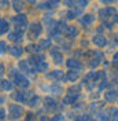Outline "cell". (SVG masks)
Wrapping results in <instances>:
<instances>
[{
    "label": "cell",
    "mask_w": 118,
    "mask_h": 121,
    "mask_svg": "<svg viewBox=\"0 0 118 121\" xmlns=\"http://www.w3.org/2000/svg\"><path fill=\"white\" fill-rule=\"evenodd\" d=\"M117 98H118V92L115 90H110L104 94V99H106L107 102H115Z\"/></svg>",
    "instance_id": "10"
},
{
    "label": "cell",
    "mask_w": 118,
    "mask_h": 121,
    "mask_svg": "<svg viewBox=\"0 0 118 121\" xmlns=\"http://www.w3.org/2000/svg\"><path fill=\"white\" fill-rule=\"evenodd\" d=\"M13 96V99H15V100H18L19 103H28L29 102V99L33 96V95H29L28 92H15V94H13L11 95Z\"/></svg>",
    "instance_id": "4"
},
{
    "label": "cell",
    "mask_w": 118,
    "mask_h": 121,
    "mask_svg": "<svg viewBox=\"0 0 118 121\" xmlns=\"http://www.w3.org/2000/svg\"><path fill=\"white\" fill-rule=\"evenodd\" d=\"M93 21H95V17L91 15V14H87V15H84L81 19H80V23L84 25V26H89L91 23H93Z\"/></svg>",
    "instance_id": "14"
},
{
    "label": "cell",
    "mask_w": 118,
    "mask_h": 121,
    "mask_svg": "<svg viewBox=\"0 0 118 121\" xmlns=\"http://www.w3.org/2000/svg\"><path fill=\"white\" fill-rule=\"evenodd\" d=\"M102 3H104V4H110V3H113L114 0H100Z\"/></svg>",
    "instance_id": "38"
},
{
    "label": "cell",
    "mask_w": 118,
    "mask_h": 121,
    "mask_svg": "<svg viewBox=\"0 0 118 121\" xmlns=\"http://www.w3.org/2000/svg\"><path fill=\"white\" fill-rule=\"evenodd\" d=\"M51 56H52V59H54V63L55 65H60L62 62H63V56H62V52L59 51V48H52L51 50Z\"/></svg>",
    "instance_id": "5"
},
{
    "label": "cell",
    "mask_w": 118,
    "mask_h": 121,
    "mask_svg": "<svg viewBox=\"0 0 118 121\" xmlns=\"http://www.w3.org/2000/svg\"><path fill=\"white\" fill-rule=\"evenodd\" d=\"M40 47L43 50H47L51 47V39H40Z\"/></svg>",
    "instance_id": "24"
},
{
    "label": "cell",
    "mask_w": 118,
    "mask_h": 121,
    "mask_svg": "<svg viewBox=\"0 0 118 121\" xmlns=\"http://www.w3.org/2000/svg\"><path fill=\"white\" fill-rule=\"evenodd\" d=\"M10 29V23L6 21V19H3V18H0V36L1 35H6Z\"/></svg>",
    "instance_id": "18"
},
{
    "label": "cell",
    "mask_w": 118,
    "mask_h": 121,
    "mask_svg": "<svg viewBox=\"0 0 118 121\" xmlns=\"http://www.w3.org/2000/svg\"><path fill=\"white\" fill-rule=\"evenodd\" d=\"M28 103H29V107H36V106L40 105V98H38L37 95H33V96L29 99Z\"/></svg>",
    "instance_id": "23"
},
{
    "label": "cell",
    "mask_w": 118,
    "mask_h": 121,
    "mask_svg": "<svg viewBox=\"0 0 118 121\" xmlns=\"http://www.w3.org/2000/svg\"><path fill=\"white\" fill-rule=\"evenodd\" d=\"M52 1H54L55 4H58V3H59V0H52Z\"/></svg>",
    "instance_id": "41"
},
{
    "label": "cell",
    "mask_w": 118,
    "mask_h": 121,
    "mask_svg": "<svg viewBox=\"0 0 118 121\" xmlns=\"http://www.w3.org/2000/svg\"><path fill=\"white\" fill-rule=\"evenodd\" d=\"M48 78L51 80H62L63 78V72L62 70H54L48 74Z\"/></svg>",
    "instance_id": "19"
},
{
    "label": "cell",
    "mask_w": 118,
    "mask_h": 121,
    "mask_svg": "<svg viewBox=\"0 0 118 121\" xmlns=\"http://www.w3.org/2000/svg\"><path fill=\"white\" fill-rule=\"evenodd\" d=\"M109 112H110V114H111L110 118H113V120H118V109H115V107H111Z\"/></svg>",
    "instance_id": "29"
},
{
    "label": "cell",
    "mask_w": 118,
    "mask_h": 121,
    "mask_svg": "<svg viewBox=\"0 0 118 121\" xmlns=\"http://www.w3.org/2000/svg\"><path fill=\"white\" fill-rule=\"evenodd\" d=\"M92 41H93V44L97 45V47H104V45L107 44V39L104 37V36H102V35H96Z\"/></svg>",
    "instance_id": "9"
},
{
    "label": "cell",
    "mask_w": 118,
    "mask_h": 121,
    "mask_svg": "<svg viewBox=\"0 0 118 121\" xmlns=\"http://www.w3.org/2000/svg\"><path fill=\"white\" fill-rule=\"evenodd\" d=\"M3 102H4V98H1V96H0V105H1Z\"/></svg>",
    "instance_id": "40"
},
{
    "label": "cell",
    "mask_w": 118,
    "mask_h": 121,
    "mask_svg": "<svg viewBox=\"0 0 118 121\" xmlns=\"http://www.w3.org/2000/svg\"><path fill=\"white\" fill-rule=\"evenodd\" d=\"M55 7V3L50 0V1H43V3H40L38 4V10H48V8H52Z\"/></svg>",
    "instance_id": "21"
},
{
    "label": "cell",
    "mask_w": 118,
    "mask_h": 121,
    "mask_svg": "<svg viewBox=\"0 0 118 121\" xmlns=\"http://www.w3.org/2000/svg\"><path fill=\"white\" fill-rule=\"evenodd\" d=\"M8 40H11V41H21L22 40V28L18 29V26H17L14 32H11L8 35Z\"/></svg>",
    "instance_id": "7"
},
{
    "label": "cell",
    "mask_w": 118,
    "mask_h": 121,
    "mask_svg": "<svg viewBox=\"0 0 118 121\" xmlns=\"http://www.w3.org/2000/svg\"><path fill=\"white\" fill-rule=\"evenodd\" d=\"M95 54H96V58H92L91 62H89V66H91V68H96V66L103 60V55L99 52V51H95Z\"/></svg>",
    "instance_id": "13"
},
{
    "label": "cell",
    "mask_w": 118,
    "mask_h": 121,
    "mask_svg": "<svg viewBox=\"0 0 118 121\" xmlns=\"http://www.w3.org/2000/svg\"><path fill=\"white\" fill-rule=\"evenodd\" d=\"M74 1L76 0H65V4L66 6H74Z\"/></svg>",
    "instance_id": "34"
},
{
    "label": "cell",
    "mask_w": 118,
    "mask_h": 121,
    "mask_svg": "<svg viewBox=\"0 0 118 121\" xmlns=\"http://www.w3.org/2000/svg\"><path fill=\"white\" fill-rule=\"evenodd\" d=\"M3 73H4V65H1V63H0V76L3 74Z\"/></svg>",
    "instance_id": "37"
},
{
    "label": "cell",
    "mask_w": 118,
    "mask_h": 121,
    "mask_svg": "<svg viewBox=\"0 0 118 121\" xmlns=\"http://www.w3.org/2000/svg\"><path fill=\"white\" fill-rule=\"evenodd\" d=\"M100 17L102 18H109V17H111V15H114L115 14V8H113V7H106L103 8V10H100Z\"/></svg>",
    "instance_id": "15"
},
{
    "label": "cell",
    "mask_w": 118,
    "mask_h": 121,
    "mask_svg": "<svg viewBox=\"0 0 118 121\" xmlns=\"http://www.w3.org/2000/svg\"><path fill=\"white\" fill-rule=\"evenodd\" d=\"M28 51H30V52H34V54H40L41 52V47H40V44L38 45H28V48H26Z\"/></svg>",
    "instance_id": "26"
},
{
    "label": "cell",
    "mask_w": 118,
    "mask_h": 121,
    "mask_svg": "<svg viewBox=\"0 0 118 121\" xmlns=\"http://www.w3.org/2000/svg\"><path fill=\"white\" fill-rule=\"evenodd\" d=\"M87 4H88V0H78L74 6H76V10L81 14L82 10H85V7H87Z\"/></svg>",
    "instance_id": "20"
},
{
    "label": "cell",
    "mask_w": 118,
    "mask_h": 121,
    "mask_svg": "<svg viewBox=\"0 0 118 121\" xmlns=\"http://www.w3.org/2000/svg\"><path fill=\"white\" fill-rule=\"evenodd\" d=\"M6 4H8L7 0H1V3H0V7H6Z\"/></svg>",
    "instance_id": "36"
},
{
    "label": "cell",
    "mask_w": 118,
    "mask_h": 121,
    "mask_svg": "<svg viewBox=\"0 0 118 121\" xmlns=\"http://www.w3.org/2000/svg\"><path fill=\"white\" fill-rule=\"evenodd\" d=\"M52 120H63V116L62 114H56V116L52 117Z\"/></svg>",
    "instance_id": "35"
},
{
    "label": "cell",
    "mask_w": 118,
    "mask_h": 121,
    "mask_svg": "<svg viewBox=\"0 0 118 121\" xmlns=\"http://www.w3.org/2000/svg\"><path fill=\"white\" fill-rule=\"evenodd\" d=\"M8 52L11 54L14 58H21L23 54V50L19 47V45H11L10 48H8Z\"/></svg>",
    "instance_id": "8"
},
{
    "label": "cell",
    "mask_w": 118,
    "mask_h": 121,
    "mask_svg": "<svg viewBox=\"0 0 118 121\" xmlns=\"http://www.w3.org/2000/svg\"><path fill=\"white\" fill-rule=\"evenodd\" d=\"M13 22H14L17 26L23 28V26L28 25V18H26V15H23V14L15 15V17H13Z\"/></svg>",
    "instance_id": "6"
},
{
    "label": "cell",
    "mask_w": 118,
    "mask_h": 121,
    "mask_svg": "<svg viewBox=\"0 0 118 121\" xmlns=\"http://www.w3.org/2000/svg\"><path fill=\"white\" fill-rule=\"evenodd\" d=\"M41 32H43V28H41V25L38 22H33L29 25V37L30 39H37Z\"/></svg>",
    "instance_id": "2"
},
{
    "label": "cell",
    "mask_w": 118,
    "mask_h": 121,
    "mask_svg": "<svg viewBox=\"0 0 118 121\" xmlns=\"http://www.w3.org/2000/svg\"><path fill=\"white\" fill-rule=\"evenodd\" d=\"M6 118V110L4 109H0V120Z\"/></svg>",
    "instance_id": "32"
},
{
    "label": "cell",
    "mask_w": 118,
    "mask_h": 121,
    "mask_svg": "<svg viewBox=\"0 0 118 121\" xmlns=\"http://www.w3.org/2000/svg\"><path fill=\"white\" fill-rule=\"evenodd\" d=\"M13 90V83L8 81V80H0V91L3 92H7V91Z\"/></svg>",
    "instance_id": "16"
},
{
    "label": "cell",
    "mask_w": 118,
    "mask_h": 121,
    "mask_svg": "<svg viewBox=\"0 0 118 121\" xmlns=\"http://www.w3.org/2000/svg\"><path fill=\"white\" fill-rule=\"evenodd\" d=\"M80 14L77 10H70V11H67L66 15H67V19H74V18H77V15Z\"/></svg>",
    "instance_id": "28"
},
{
    "label": "cell",
    "mask_w": 118,
    "mask_h": 121,
    "mask_svg": "<svg viewBox=\"0 0 118 121\" xmlns=\"http://www.w3.org/2000/svg\"><path fill=\"white\" fill-rule=\"evenodd\" d=\"M8 114H10V117H11L13 120L21 118L22 114H23V109L21 106L15 105V103H11V105L8 106Z\"/></svg>",
    "instance_id": "1"
},
{
    "label": "cell",
    "mask_w": 118,
    "mask_h": 121,
    "mask_svg": "<svg viewBox=\"0 0 118 121\" xmlns=\"http://www.w3.org/2000/svg\"><path fill=\"white\" fill-rule=\"evenodd\" d=\"M50 92L51 94H55V95H58V94H62V87L59 85V84L54 83L50 85Z\"/></svg>",
    "instance_id": "22"
},
{
    "label": "cell",
    "mask_w": 118,
    "mask_h": 121,
    "mask_svg": "<svg viewBox=\"0 0 118 121\" xmlns=\"http://www.w3.org/2000/svg\"><path fill=\"white\" fill-rule=\"evenodd\" d=\"M65 35H66L69 39H74L78 36V29L76 26H67L66 30H65Z\"/></svg>",
    "instance_id": "11"
},
{
    "label": "cell",
    "mask_w": 118,
    "mask_h": 121,
    "mask_svg": "<svg viewBox=\"0 0 118 121\" xmlns=\"http://www.w3.org/2000/svg\"><path fill=\"white\" fill-rule=\"evenodd\" d=\"M6 50H7V45H6V43H4V41H0V54L4 52Z\"/></svg>",
    "instance_id": "31"
},
{
    "label": "cell",
    "mask_w": 118,
    "mask_h": 121,
    "mask_svg": "<svg viewBox=\"0 0 118 121\" xmlns=\"http://www.w3.org/2000/svg\"><path fill=\"white\" fill-rule=\"evenodd\" d=\"M66 65H67V68L69 69H73V70H80V69L82 68V65L78 62L77 59H67V62H66Z\"/></svg>",
    "instance_id": "12"
},
{
    "label": "cell",
    "mask_w": 118,
    "mask_h": 121,
    "mask_svg": "<svg viewBox=\"0 0 118 121\" xmlns=\"http://www.w3.org/2000/svg\"><path fill=\"white\" fill-rule=\"evenodd\" d=\"M113 62H114V65H117L118 66V52L114 54V56H113Z\"/></svg>",
    "instance_id": "33"
},
{
    "label": "cell",
    "mask_w": 118,
    "mask_h": 121,
    "mask_svg": "<svg viewBox=\"0 0 118 121\" xmlns=\"http://www.w3.org/2000/svg\"><path fill=\"white\" fill-rule=\"evenodd\" d=\"M25 1H28V3H30V4H33V3H36V0H25Z\"/></svg>",
    "instance_id": "39"
},
{
    "label": "cell",
    "mask_w": 118,
    "mask_h": 121,
    "mask_svg": "<svg viewBox=\"0 0 118 121\" xmlns=\"http://www.w3.org/2000/svg\"><path fill=\"white\" fill-rule=\"evenodd\" d=\"M13 8L15 11H22L23 6H22V1L21 0H13Z\"/></svg>",
    "instance_id": "25"
},
{
    "label": "cell",
    "mask_w": 118,
    "mask_h": 121,
    "mask_svg": "<svg viewBox=\"0 0 118 121\" xmlns=\"http://www.w3.org/2000/svg\"><path fill=\"white\" fill-rule=\"evenodd\" d=\"M99 118H100V120H110L109 114H107V113H103V112H102V113H99Z\"/></svg>",
    "instance_id": "30"
},
{
    "label": "cell",
    "mask_w": 118,
    "mask_h": 121,
    "mask_svg": "<svg viewBox=\"0 0 118 121\" xmlns=\"http://www.w3.org/2000/svg\"><path fill=\"white\" fill-rule=\"evenodd\" d=\"M44 103H45V109H47V110H55V109H56V102H55V99L50 98V96L45 98Z\"/></svg>",
    "instance_id": "17"
},
{
    "label": "cell",
    "mask_w": 118,
    "mask_h": 121,
    "mask_svg": "<svg viewBox=\"0 0 118 121\" xmlns=\"http://www.w3.org/2000/svg\"><path fill=\"white\" fill-rule=\"evenodd\" d=\"M66 77H67V80H70V81H73V83H74V81L78 78V73H77L76 70H73V72H69Z\"/></svg>",
    "instance_id": "27"
},
{
    "label": "cell",
    "mask_w": 118,
    "mask_h": 121,
    "mask_svg": "<svg viewBox=\"0 0 118 121\" xmlns=\"http://www.w3.org/2000/svg\"><path fill=\"white\" fill-rule=\"evenodd\" d=\"M15 84L18 85V87H21V88H29L30 87V81L29 78L26 77V76L23 74H15Z\"/></svg>",
    "instance_id": "3"
}]
</instances>
